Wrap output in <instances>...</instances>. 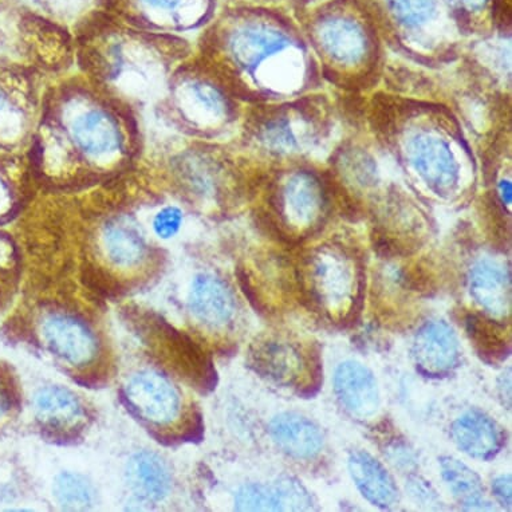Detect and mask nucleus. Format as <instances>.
Instances as JSON below:
<instances>
[{"instance_id":"1","label":"nucleus","mask_w":512,"mask_h":512,"mask_svg":"<svg viewBox=\"0 0 512 512\" xmlns=\"http://www.w3.org/2000/svg\"><path fill=\"white\" fill-rule=\"evenodd\" d=\"M356 267L344 252L321 250L307 263L306 273H299V290L328 317H349L360 301L364 282Z\"/></svg>"},{"instance_id":"2","label":"nucleus","mask_w":512,"mask_h":512,"mask_svg":"<svg viewBox=\"0 0 512 512\" xmlns=\"http://www.w3.org/2000/svg\"><path fill=\"white\" fill-rule=\"evenodd\" d=\"M310 353L303 352L295 342L281 337L265 338L251 350V364L256 372L283 387L301 388L313 374H321Z\"/></svg>"},{"instance_id":"3","label":"nucleus","mask_w":512,"mask_h":512,"mask_svg":"<svg viewBox=\"0 0 512 512\" xmlns=\"http://www.w3.org/2000/svg\"><path fill=\"white\" fill-rule=\"evenodd\" d=\"M125 399L133 411L155 425H168L179 417L180 393L163 374L144 370L125 387Z\"/></svg>"},{"instance_id":"4","label":"nucleus","mask_w":512,"mask_h":512,"mask_svg":"<svg viewBox=\"0 0 512 512\" xmlns=\"http://www.w3.org/2000/svg\"><path fill=\"white\" fill-rule=\"evenodd\" d=\"M412 356L425 376H448L459 366V338L447 322L429 321L417 330Z\"/></svg>"},{"instance_id":"5","label":"nucleus","mask_w":512,"mask_h":512,"mask_svg":"<svg viewBox=\"0 0 512 512\" xmlns=\"http://www.w3.org/2000/svg\"><path fill=\"white\" fill-rule=\"evenodd\" d=\"M152 342L159 344L161 353L171 361V364L188 380L199 387H214L215 370L210 357L187 334L177 332L171 326L161 321H151Z\"/></svg>"},{"instance_id":"6","label":"nucleus","mask_w":512,"mask_h":512,"mask_svg":"<svg viewBox=\"0 0 512 512\" xmlns=\"http://www.w3.org/2000/svg\"><path fill=\"white\" fill-rule=\"evenodd\" d=\"M43 338L51 352L70 365H88L96 358V336L84 322L69 315L47 318L43 324Z\"/></svg>"},{"instance_id":"7","label":"nucleus","mask_w":512,"mask_h":512,"mask_svg":"<svg viewBox=\"0 0 512 512\" xmlns=\"http://www.w3.org/2000/svg\"><path fill=\"white\" fill-rule=\"evenodd\" d=\"M334 392L342 407L358 419H369L380 408V389L372 370L356 361H346L334 374Z\"/></svg>"},{"instance_id":"8","label":"nucleus","mask_w":512,"mask_h":512,"mask_svg":"<svg viewBox=\"0 0 512 512\" xmlns=\"http://www.w3.org/2000/svg\"><path fill=\"white\" fill-rule=\"evenodd\" d=\"M452 440L471 458L491 460L504 445V433L496 421L478 409L458 417L451 427Z\"/></svg>"},{"instance_id":"9","label":"nucleus","mask_w":512,"mask_h":512,"mask_svg":"<svg viewBox=\"0 0 512 512\" xmlns=\"http://www.w3.org/2000/svg\"><path fill=\"white\" fill-rule=\"evenodd\" d=\"M468 287L472 299L484 314L494 319H504L511 311L510 273L499 263L480 261L471 270Z\"/></svg>"},{"instance_id":"10","label":"nucleus","mask_w":512,"mask_h":512,"mask_svg":"<svg viewBox=\"0 0 512 512\" xmlns=\"http://www.w3.org/2000/svg\"><path fill=\"white\" fill-rule=\"evenodd\" d=\"M271 439L279 450L297 460H311L321 454L324 436L317 424L298 413H281L269 424Z\"/></svg>"},{"instance_id":"11","label":"nucleus","mask_w":512,"mask_h":512,"mask_svg":"<svg viewBox=\"0 0 512 512\" xmlns=\"http://www.w3.org/2000/svg\"><path fill=\"white\" fill-rule=\"evenodd\" d=\"M189 310L211 328H220L234 318L235 298L226 285L215 275L200 274L192 283L189 291Z\"/></svg>"},{"instance_id":"12","label":"nucleus","mask_w":512,"mask_h":512,"mask_svg":"<svg viewBox=\"0 0 512 512\" xmlns=\"http://www.w3.org/2000/svg\"><path fill=\"white\" fill-rule=\"evenodd\" d=\"M348 467L358 491L373 506L388 510L399 502V488L392 475L368 452L350 454Z\"/></svg>"},{"instance_id":"13","label":"nucleus","mask_w":512,"mask_h":512,"mask_svg":"<svg viewBox=\"0 0 512 512\" xmlns=\"http://www.w3.org/2000/svg\"><path fill=\"white\" fill-rule=\"evenodd\" d=\"M35 415L43 427L55 432H68L80 427L85 411L78 397L69 389L43 388L35 396Z\"/></svg>"},{"instance_id":"14","label":"nucleus","mask_w":512,"mask_h":512,"mask_svg":"<svg viewBox=\"0 0 512 512\" xmlns=\"http://www.w3.org/2000/svg\"><path fill=\"white\" fill-rule=\"evenodd\" d=\"M126 480L140 499L160 502L171 488V475L159 456L152 452L133 455L126 466Z\"/></svg>"},{"instance_id":"15","label":"nucleus","mask_w":512,"mask_h":512,"mask_svg":"<svg viewBox=\"0 0 512 512\" xmlns=\"http://www.w3.org/2000/svg\"><path fill=\"white\" fill-rule=\"evenodd\" d=\"M464 328L476 353L484 362L498 365L510 354V337L498 319L487 314L470 313L464 319Z\"/></svg>"},{"instance_id":"16","label":"nucleus","mask_w":512,"mask_h":512,"mask_svg":"<svg viewBox=\"0 0 512 512\" xmlns=\"http://www.w3.org/2000/svg\"><path fill=\"white\" fill-rule=\"evenodd\" d=\"M287 46L285 35L269 27H243L234 34L231 41L236 62L246 69H254L266 59Z\"/></svg>"},{"instance_id":"17","label":"nucleus","mask_w":512,"mask_h":512,"mask_svg":"<svg viewBox=\"0 0 512 512\" xmlns=\"http://www.w3.org/2000/svg\"><path fill=\"white\" fill-rule=\"evenodd\" d=\"M73 139L82 151L90 155H105L116 151L120 145V133L116 122L108 114L92 110L73 122Z\"/></svg>"},{"instance_id":"18","label":"nucleus","mask_w":512,"mask_h":512,"mask_svg":"<svg viewBox=\"0 0 512 512\" xmlns=\"http://www.w3.org/2000/svg\"><path fill=\"white\" fill-rule=\"evenodd\" d=\"M104 240L110 261L117 266L139 265L147 252L140 228L128 219H117L109 223L105 228Z\"/></svg>"},{"instance_id":"19","label":"nucleus","mask_w":512,"mask_h":512,"mask_svg":"<svg viewBox=\"0 0 512 512\" xmlns=\"http://www.w3.org/2000/svg\"><path fill=\"white\" fill-rule=\"evenodd\" d=\"M441 476L451 494L466 508H484L488 503L484 495L482 479L474 470L452 456L439 459Z\"/></svg>"},{"instance_id":"20","label":"nucleus","mask_w":512,"mask_h":512,"mask_svg":"<svg viewBox=\"0 0 512 512\" xmlns=\"http://www.w3.org/2000/svg\"><path fill=\"white\" fill-rule=\"evenodd\" d=\"M417 141L416 168L420 169L428 183L439 192L450 189L456 181L455 160L452 159L447 145L441 141Z\"/></svg>"},{"instance_id":"21","label":"nucleus","mask_w":512,"mask_h":512,"mask_svg":"<svg viewBox=\"0 0 512 512\" xmlns=\"http://www.w3.org/2000/svg\"><path fill=\"white\" fill-rule=\"evenodd\" d=\"M287 203H289L291 219L297 226L313 227L325 211V189L318 180L298 177L290 183Z\"/></svg>"},{"instance_id":"22","label":"nucleus","mask_w":512,"mask_h":512,"mask_svg":"<svg viewBox=\"0 0 512 512\" xmlns=\"http://www.w3.org/2000/svg\"><path fill=\"white\" fill-rule=\"evenodd\" d=\"M325 46L340 58H358L364 53L365 34L361 27L352 21H336L325 26Z\"/></svg>"},{"instance_id":"23","label":"nucleus","mask_w":512,"mask_h":512,"mask_svg":"<svg viewBox=\"0 0 512 512\" xmlns=\"http://www.w3.org/2000/svg\"><path fill=\"white\" fill-rule=\"evenodd\" d=\"M94 492L84 476L63 472L55 479L54 496L66 511H85L93 504Z\"/></svg>"},{"instance_id":"24","label":"nucleus","mask_w":512,"mask_h":512,"mask_svg":"<svg viewBox=\"0 0 512 512\" xmlns=\"http://www.w3.org/2000/svg\"><path fill=\"white\" fill-rule=\"evenodd\" d=\"M236 511H281L277 487L266 484H246L236 492Z\"/></svg>"},{"instance_id":"25","label":"nucleus","mask_w":512,"mask_h":512,"mask_svg":"<svg viewBox=\"0 0 512 512\" xmlns=\"http://www.w3.org/2000/svg\"><path fill=\"white\" fill-rule=\"evenodd\" d=\"M275 487L278 490L281 511H306L313 506L310 492L293 476L279 479Z\"/></svg>"},{"instance_id":"26","label":"nucleus","mask_w":512,"mask_h":512,"mask_svg":"<svg viewBox=\"0 0 512 512\" xmlns=\"http://www.w3.org/2000/svg\"><path fill=\"white\" fill-rule=\"evenodd\" d=\"M397 17L407 25L428 21L435 11V0H392Z\"/></svg>"},{"instance_id":"27","label":"nucleus","mask_w":512,"mask_h":512,"mask_svg":"<svg viewBox=\"0 0 512 512\" xmlns=\"http://www.w3.org/2000/svg\"><path fill=\"white\" fill-rule=\"evenodd\" d=\"M181 223H183V214L179 208L167 207L156 215L153 220V230L160 238L169 239L179 232Z\"/></svg>"},{"instance_id":"28","label":"nucleus","mask_w":512,"mask_h":512,"mask_svg":"<svg viewBox=\"0 0 512 512\" xmlns=\"http://www.w3.org/2000/svg\"><path fill=\"white\" fill-rule=\"evenodd\" d=\"M192 92L196 100L211 112L222 114L226 112V100L215 88L207 84H196L192 86Z\"/></svg>"},{"instance_id":"29","label":"nucleus","mask_w":512,"mask_h":512,"mask_svg":"<svg viewBox=\"0 0 512 512\" xmlns=\"http://www.w3.org/2000/svg\"><path fill=\"white\" fill-rule=\"evenodd\" d=\"M18 392L10 374L0 370V415L10 412L18 404Z\"/></svg>"},{"instance_id":"30","label":"nucleus","mask_w":512,"mask_h":512,"mask_svg":"<svg viewBox=\"0 0 512 512\" xmlns=\"http://www.w3.org/2000/svg\"><path fill=\"white\" fill-rule=\"evenodd\" d=\"M492 494L500 503V506L511 510L512 504V482L510 475H502L492 482Z\"/></svg>"},{"instance_id":"31","label":"nucleus","mask_w":512,"mask_h":512,"mask_svg":"<svg viewBox=\"0 0 512 512\" xmlns=\"http://www.w3.org/2000/svg\"><path fill=\"white\" fill-rule=\"evenodd\" d=\"M496 17L503 26H510L511 23V0H499L496 3Z\"/></svg>"},{"instance_id":"32","label":"nucleus","mask_w":512,"mask_h":512,"mask_svg":"<svg viewBox=\"0 0 512 512\" xmlns=\"http://www.w3.org/2000/svg\"><path fill=\"white\" fill-rule=\"evenodd\" d=\"M149 7L156 10L172 11L180 5L181 0H143Z\"/></svg>"},{"instance_id":"33","label":"nucleus","mask_w":512,"mask_h":512,"mask_svg":"<svg viewBox=\"0 0 512 512\" xmlns=\"http://www.w3.org/2000/svg\"><path fill=\"white\" fill-rule=\"evenodd\" d=\"M498 389L500 392V397H502L503 400L507 399L508 403L511 404V400L508 399V397L506 395V391H507V393H510V395H511V370L510 369L507 370V373H503L502 377L499 378Z\"/></svg>"},{"instance_id":"34","label":"nucleus","mask_w":512,"mask_h":512,"mask_svg":"<svg viewBox=\"0 0 512 512\" xmlns=\"http://www.w3.org/2000/svg\"><path fill=\"white\" fill-rule=\"evenodd\" d=\"M452 5L460 7V9L476 10L482 7L486 0H450Z\"/></svg>"},{"instance_id":"35","label":"nucleus","mask_w":512,"mask_h":512,"mask_svg":"<svg viewBox=\"0 0 512 512\" xmlns=\"http://www.w3.org/2000/svg\"><path fill=\"white\" fill-rule=\"evenodd\" d=\"M500 194H502V200L504 204L510 206L511 204V184L508 181H503L500 185Z\"/></svg>"}]
</instances>
